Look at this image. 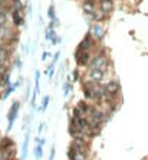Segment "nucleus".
I'll return each mask as SVG.
<instances>
[{"label": "nucleus", "mask_w": 148, "mask_h": 160, "mask_svg": "<svg viewBox=\"0 0 148 160\" xmlns=\"http://www.w3.org/2000/svg\"><path fill=\"white\" fill-rule=\"evenodd\" d=\"M75 59H76L78 67H86L91 59L89 51H81V49H78L76 52H75Z\"/></svg>", "instance_id": "2"}, {"label": "nucleus", "mask_w": 148, "mask_h": 160, "mask_svg": "<svg viewBox=\"0 0 148 160\" xmlns=\"http://www.w3.org/2000/svg\"><path fill=\"white\" fill-rule=\"evenodd\" d=\"M12 20H13V25L16 27L22 26L25 23V17L22 16V12L16 10V9H12Z\"/></svg>", "instance_id": "6"}, {"label": "nucleus", "mask_w": 148, "mask_h": 160, "mask_svg": "<svg viewBox=\"0 0 148 160\" xmlns=\"http://www.w3.org/2000/svg\"><path fill=\"white\" fill-rule=\"evenodd\" d=\"M94 45H95V38L92 36L91 32H88V33L85 35L84 39L81 40V43H79L78 49H81V51H91V49L94 48Z\"/></svg>", "instance_id": "3"}, {"label": "nucleus", "mask_w": 148, "mask_h": 160, "mask_svg": "<svg viewBox=\"0 0 148 160\" xmlns=\"http://www.w3.org/2000/svg\"><path fill=\"white\" fill-rule=\"evenodd\" d=\"M10 146H13V140H12V139H9V137L2 139V141H0V149H2V150H6V149H9Z\"/></svg>", "instance_id": "14"}, {"label": "nucleus", "mask_w": 148, "mask_h": 160, "mask_svg": "<svg viewBox=\"0 0 148 160\" xmlns=\"http://www.w3.org/2000/svg\"><path fill=\"white\" fill-rule=\"evenodd\" d=\"M99 10H102L103 13L109 14L112 10H114V2L112 0H103V2H99Z\"/></svg>", "instance_id": "9"}, {"label": "nucleus", "mask_w": 148, "mask_h": 160, "mask_svg": "<svg viewBox=\"0 0 148 160\" xmlns=\"http://www.w3.org/2000/svg\"><path fill=\"white\" fill-rule=\"evenodd\" d=\"M48 104H49V97H45V100H43V102H42V111H45L46 107H48Z\"/></svg>", "instance_id": "25"}, {"label": "nucleus", "mask_w": 148, "mask_h": 160, "mask_svg": "<svg viewBox=\"0 0 148 160\" xmlns=\"http://www.w3.org/2000/svg\"><path fill=\"white\" fill-rule=\"evenodd\" d=\"M69 159L71 160H86V154H85V152H78V150H75V149H69Z\"/></svg>", "instance_id": "11"}, {"label": "nucleus", "mask_w": 148, "mask_h": 160, "mask_svg": "<svg viewBox=\"0 0 148 160\" xmlns=\"http://www.w3.org/2000/svg\"><path fill=\"white\" fill-rule=\"evenodd\" d=\"M46 56H48V52H43V55H42V59L45 61V59H46Z\"/></svg>", "instance_id": "30"}, {"label": "nucleus", "mask_w": 148, "mask_h": 160, "mask_svg": "<svg viewBox=\"0 0 148 160\" xmlns=\"http://www.w3.org/2000/svg\"><path fill=\"white\" fill-rule=\"evenodd\" d=\"M35 157H36V159H40V157H42V144H40V143L35 147Z\"/></svg>", "instance_id": "20"}, {"label": "nucleus", "mask_w": 148, "mask_h": 160, "mask_svg": "<svg viewBox=\"0 0 148 160\" xmlns=\"http://www.w3.org/2000/svg\"><path fill=\"white\" fill-rule=\"evenodd\" d=\"M55 159V149H52V152H51V157H49V160H53Z\"/></svg>", "instance_id": "28"}, {"label": "nucleus", "mask_w": 148, "mask_h": 160, "mask_svg": "<svg viewBox=\"0 0 148 160\" xmlns=\"http://www.w3.org/2000/svg\"><path fill=\"white\" fill-rule=\"evenodd\" d=\"M89 80L94 81V82H99V81L103 80V71H101V69H95V68H91L89 71Z\"/></svg>", "instance_id": "8"}, {"label": "nucleus", "mask_w": 148, "mask_h": 160, "mask_svg": "<svg viewBox=\"0 0 148 160\" xmlns=\"http://www.w3.org/2000/svg\"><path fill=\"white\" fill-rule=\"evenodd\" d=\"M98 2H103V0H98Z\"/></svg>", "instance_id": "31"}, {"label": "nucleus", "mask_w": 148, "mask_h": 160, "mask_svg": "<svg viewBox=\"0 0 148 160\" xmlns=\"http://www.w3.org/2000/svg\"><path fill=\"white\" fill-rule=\"evenodd\" d=\"M29 137H30V134L27 133V134H26L25 144H23V157H25V159H26V156H27V143H29Z\"/></svg>", "instance_id": "22"}, {"label": "nucleus", "mask_w": 148, "mask_h": 160, "mask_svg": "<svg viewBox=\"0 0 148 160\" xmlns=\"http://www.w3.org/2000/svg\"><path fill=\"white\" fill-rule=\"evenodd\" d=\"M7 23V13L6 10L3 9V10H0V26H6Z\"/></svg>", "instance_id": "15"}, {"label": "nucleus", "mask_w": 148, "mask_h": 160, "mask_svg": "<svg viewBox=\"0 0 148 160\" xmlns=\"http://www.w3.org/2000/svg\"><path fill=\"white\" fill-rule=\"evenodd\" d=\"M9 58H10V49H9V46L2 45V46H0V64L6 65V62L9 61Z\"/></svg>", "instance_id": "10"}, {"label": "nucleus", "mask_w": 148, "mask_h": 160, "mask_svg": "<svg viewBox=\"0 0 148 160\" xmlns=\"http://www.w3.org/2000/svg\"><path fill=\"white\" fill-rule=\"evenodd\" d=\"M56 35H55V27H48V30H46V40H52L55 38Z\"/></svg>", "instance_id": "16"}, {"label": "nucleus", "mask_w": 148, "mask_h": 160, "mask_svg": "<svg viewBox=\"0 0 148 160\" xmlns=\"http://www.w3.org/2000/svg\"><path fill=\"white\" fill-rule=\"evenodd\" d=\"M19 102L16 101L14 104H13V107H12V110H10V113H9V127H7V130H10L12 128V124L14 123V120H16V115H17V111H19Z\"/></svg>", "instance_id": "7"}, {"label": "nucleus", "mask_w": 148, "mask_h": 160, "mask_svg": "<svg viewBox=\"0 0 148 160\" xmlns=\"http://www.w3.org/2000/svg\"><path fill=\"white\" fill-rule=\"evenodd\" d=\"M58 58H59V52L56 53V55H55V58H53V64H55V62H56V61H58Z\"/></svg>", "instance_id": "29"}, {"label": "nucleus", "mask_w": 148, "mask_h": 160, "mask_svg": "<svg viewBox=\"0 0 148 160\" xmlns=\"http://www.w3.org/2000/svg\"><path fill=\"white\" fill-rule=\"evenodd\" d=\"M89 32L92 33V36L97 40H102L103 38H105V27H103L102 25H99V23H95L94 26L91 27Z\"/></svg>", "instance_id": "5"}, {"label": "nucleus", "mask_w": 148, "mask_h": 160, "mask_svg": "<svg viewBox=\"0 0 148 160\" xmlns=\"http://www.w3.org/2000/svg\"><path fill=\"white\" fill-rule=\"evenodd\" d=\"M6 77H7V68H6V65L0 64V81H3Z\"/></svg>", "instance_id": "18"}, {"label": "nucleus", "mask_w": 148, "mask_h": 160, "mask_svg": "<svg viewBox=\"0 0 148 160\" xmlns=\"http://www.w3.org/2000/svg\"><path fill=\"white\" fill-rule=\"evenodd\" d=\"M92 20H95V22H101V20H105V17H106V13H103L102 10H99V12H95L94 14H91L89 16Z\"/></svg>", "instance_id": "13"}, {"label": "nucleus", "mask_w": 148, "mask_h": 160, "mask_svg": "<svg viewBox=\"0 0 148 160\" xmlns=\"http://www.w3.org/2000/svg\"><path fill=\"white\" fill-rule=\"evenodd\" d=\"M48 17H49L51 20H53L55 17H56V14H55V7H53V6L48 7Z\"/></svg>", "instance_id": "21"}, {"label": "nucleus", "mask_w": 148, "mask_h": 160, "mask_svg": "<svg viewBox=\"0 0 148 160\" xmlns=\"http://www.w3.org/2000/svg\"><path fill=\"white\" fill-rule=\"evenodd\" d=\"M105 89H106V93H108V94L114 95V94H116L118 91H119V82H116V81H112V82H109V84L105 87Z\"/></svg>", "instance_id": "12"}, {"label": "nucleus", "mask_w": 148, "mask_h": 160, "mask_svg": "<svg viewBox=\"0 0 148 160\" xmlns=\"http://www.w3.org/2000/svg\"><path fill=\"white\" fill-rule=\"evenodd\" d=\"M82 10L86 16H91L97 12V5H95V0H82Z\"/></svg>", "instance_id": "4"}, {"label": "nucleus", "mask_w": 148, "mask_h": 160, "mask_svg": "<svg viewBox=\"0 0 148 160\" xmlns=\"http://www.w3.org/2000/svg\"><path fill=\"white\" fill-rule=\"evenodd\" d=\"M82 110H81V108H79V107H76V108H73V117H75V118H81V117H82Z\"/></svg>", "instance_id": "24"}, {"label": "nucleus", "mask_w": 148, "mask_h": 160, "mask_svg": "<svg viewBox=\"0 0 148 160\" xmlns=\"http://www.w3.org/2000/svg\"><path fill=\"white\" fill-rule=\"evenodd\" d=\"M58 42H60V38H58V36H55V38L52 39V43H53V45H56Z\"/></svg>", "instance_id": "27"}, {"label": "nucleus", "mask_w": 148, "mask_h": 160, "mask_svg": "<svg viewBox=\"0 0 148 160\" xmlns=\"http://www.w3.org/2000/svg\"><path fill=\"white\" fill-rule=\"evenodd\" d=\"M78 107L82 110V113H88V111H89V107H88V104H86V102H84V101H81V102L78 104Z\"/></svg>", "instance_id": "23"}, {"label": "nucleus", "mask_w": 148, "mask_h": 160, "mask_svg": "<svg viewBox=\"0 0 148 160\" xmlns=\"http://www.w3.org/2000/svg\"><path fill=\"white\" fill-rule=\"evenodd\" d=\"M91 68H95V69H101V71H105L108 68V59L105 55H97L94 59H92V64H91Z\"/></svg>", "instance_id": "1"}, {"label": "nucleus", "mask_w": 148, "mask_h": 160, "mask_svg": "<svg viewBox=\"0 0 148 160\" xmlns=\"http://www.w3.org/2000/svg\"><path fill=\"white\" fill-rule=\"evenodd\" d=\"M13 9H16V10H19V12H23V10H25V5H23V2H22V0L13 2Z\"/></svg>", "instance_id": "17"}, {"label": "nucleus", "mask_w": 148, "mask_h": 160, "mask_svg": "<svg viewBox=\"0 0 148 160\" xmlns=\"http://www.w3.org/2000/svg\"><path fill=\"white\" fill-rule=\"evenodd\" d=\"M13 2H17V0H13Z\"/></svg>", "instance_id": "32"}, {"label": "nucleus", "mask_w": 148, "mask_h": 160, "mask_svg": "<svg viewBox=\"0 0 148 160\" xmlns=\"http://www.w3.org/2000/svg\"><path fill=\"white\" fill-rule=\"evenodd\" d=\"M9 32H10V30H9L6 26H0V40L6 39L7 35H9Z\"/></svg>", "instance_id": "19"}, {"label": "nucleus", "mask_w": 148, "mask_h": 160, "mask_svg": "<svg viewBox=\"0 0 148 160\" xmlns=\"http://www.w3.org/2000/svg\"><path fill=\"white\" fill-rule=\"evenodd\" d=\"M7 5H9V0H0V7H7Z\"/></svg>", "instance_id": "26"}]
</instances>
